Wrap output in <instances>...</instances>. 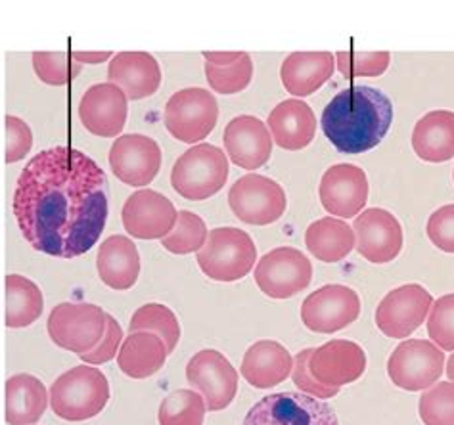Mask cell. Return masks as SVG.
<instances>
[{
    "label": "cell",
    "instance_id": "6da1fadb",
    "mask_svg": "<svg viewBox=\"0 0 454 425\" xmlns=\"http://www.w3.org/2000/svg\"><path fill=\"white\" fill-rule=\"evenodd\" d=\"M107 209L106 173L79 150H43L18 176L14 215L23 238L41 253L85 255L100 240Z\"/></svg>",
    "mask_w": 454,
    "mask_h": 425
},
{
    "label": "cell",
    "instance_id": "7a4b0ae2",
    "mask_svg": "<svg viewBox=\"0 0 454 425\" xmlns=\"http://www.w3.org/2000/svg\"><path fill=\"white\" fill-rule=\"evenodd\" d=\"M393 123V104L378 89L349 87L330 100L322 112V133L341 153H364L386 138Z\"/></svg>",
    "mask_w": 454,
    "mask_h": 425
},
{
    "label": "cell",
    "instance_id": "3957f363",
    "mask_svg": "<svg viewBox=\"0 0 454 425\" xmlns=\"http://www.w3.org/2000/svg\"><path fill=\"white\" fill-rule=\"evenodd\" d=\"M110 400L106 375L89 364L62 374L51 387L52 412L66 421H85L98 416Z\"/></svg>",
    "mask_w": 454,
    "mask_h": 425
},
{
    "label": "cell",
    "instance_id": "277c9868",
    "mask_svg": "<svg viewBox=\"0 0 454 425\" xmlns=\"http://www.w3.org/2000/svg\"><path fill=\"white\" fill-rule=\"evenodd\" d=\"M229 179V159L213 144H196L173 165V190L190 202H203L223 190Z\"/></svg>",
    "mask_w": 454,
    "mask_h": 425
},
{
    "label": "cell",
    "instance_id": "5b68a950",
    "mask_svg": "<svg viewBox=\"0 0 454 425\" xmlns=\"http://www.w3.org/2000/svg\"><path fill=\"white\" fill-rule=\"evenodd\" d=\"M257 247L252 236L240 228H213L206 245L198 251L201 273L217 282H236L246 278L255 265Z\"/></svg>",
    "mask_w": 454,
    "mask_h": 425
},
{
    "label": "cell",
    "instance_id": "8992f818",
    "mask_svg": "<svg viewBox=\"0 0 454 425\" xmlns=\"http://www.w3.org/2000/svg\"><path fill=\"white\" fill-rule=\"evenodd\" d=\"M106 326L107 314L92 303H59L46 322V329L54 344L79 357L98 347L104 339Z\"/></svg>",
    "mask_w": 454,
    "mask_h": 425
},
{
    "label": "cell",
    "instance_id": "52a82bcc",
    "mask_svg": "<svg viewBox=\"0 0 454 425\" xmlns=\"http://www.w3.org/2000/svg\"><path fill=\"white\" fill-rule=\"evenodd\" d=\"M242 425H340L325 400L295 391L274 393L249 408Z\"/></svg>",
    "mask_w": 454,
    "mask_h": 425
},
{
    "label": "cell",
    "instance_id": "ba28073f",
    "mask_svg": "<svg viewBox=\"0 0 454 425\" xmlns=\"http://www.w3.org/2000/svg\"><path fill=\"white\" fill-rule=\"evenodd\" d=\"M219 105L206 89L190 87L175 92L165 104V127L169 135L186 144L209 136L217 125Z\"/></svg>",
    "mask_w": 454,
    "mask_h": 425
},
{
    "label": "cell",
    "instance_id": "9c48e42d",
    "mask_svg": "<svg viewBox=\"0 0 454 425\" xmlns=\"http://www.w3.org/2000/svg\"><path fill=\"white\" fill-rule=\"evenodd\" d=\"M445 370V352L432 341L406 339L387 360L389 380L404 391H427Z\"/></svg>",
    "mask_w": 454,
    "mask_h": 425
},
{
    "label": "cell",
    "instance_id": "30bf717a",
    "mask_svg": "<svg viewBox=\"0 0 454 425\" xmlns=\"http://www.w3.org/2000/svg\"><path fill=\"white\" fill-rule=\"evenodd\" d=\"M229 205L234 217L242 222L267 227L284 215L288 207V197H286L282 186L269 176L246 174L232 184Z\"/></svg>",
    "mask_w": 454,
    "mask_h": 425
},
{
    "label": "cell",
    "instance_id": "8fae6325",
    "mask_svg": "<svg viewBox=\"0 0 454 425\" xmlns=\"http://www.w3.org/2000/svg\"><path fill=\"white\" fill-rule=\"evenodd\" d=\"M254 274L259 290L270 299H290L309 288L313 265L295 247H277L259 259Z\"/></svg>",
    "mask_w": 454,
    "mask_h": 425
},
{
    "label": "cell",
    "instance_id": "7c38bea8",
    "mask_svg": "<svg viewBox=\"0 0 454 425\" xmlns=\"http://www.w3.org/2000/svg\"><path fill=\"white\" fill-rule=\"evenodd\" d=\"M186 382L198 391L209 412H221L231 406L238 393V372L223 352L203 349L186 364Z\"/></svg>",
    "mask_w": 454,
    "mask_h": 425
},
{
    "label": "cell",
    "instance_id": "4fadbf2b",
    "mask_svg": "<svg viewBox=\"0 0 454 425\" xmlns=\"http://www.w3.org/2000/svg\"><path fill=\"white\" fill-rule=\"evenodd\" d=\"M361 316V299L355 290L328 283L313 291L301 305V321L315 334H336Z\"/></svg>",
    "mask_w": 454,
    "mask_h": 425
},
{
    "label": "cell",
    "instance_id": "5bb4252c",
    "mask_svg": "<svg viewBox=\"0 0 454 425\" xmlns=\"http://www.w3.org/2000/svg\"><path fill=\"white\" fill-rule=\"evenodd\" d=\"M432 305V293L420 283H406L381 299L376 309V326L387 337L404 339L427 321Z\"/></svg>",
    "mask_w": 454,
    "mask_h": 425
},
{
    "label": "cell",
    "instance_id": "9a60e30c",
    "mask_svg": "<svg viewBox=\"0 0 454 425\" xmlns=\"http://www.w3.org/2000/svg\"><path fill=\"white\" fill-rule=\"evenodd\" d=\"M356 251L374 265L391 263L403 250V227L393 212L372 207L364 209L353 222Z\"/></svg>",
    "mask_w": 454,
    "mask_h": 425
},
{
    "label": "cell",
    "instance_id": "2e32d148",
    "mask_svg": "<svg viewBox=\"0 0 454 425\" xmlns=\"http://www.w3.org/2000/svg\"><path fill=\"white\" fill-rule=\"evenodd\" d=\"M368 176L366 173L349 163H338L322 174L320 179V204L332 217L353 219L363 212L368 202Z\"/></svg>",
    "mask_w": 454,
    "mask_h": 425
},
{
    "label": "cell",
    "instance_id": "e0dca14e",
    "mask_svg": "<svg viewBox=\"0 0 454 425\" xmlns=\"http://www.w3.org/2000/svg\"><path fill=\"white\" fill-rule=\"evenodd\" d=\"M121 220L125 230L137 240H163L173 232L178 211L169 197L146 188L127 197Z\"/></svg>",
    "mask_w": 454,
    "mask_h": 425
},
{
    "label": "cell",
    "instance_id": "ac0fdd59",
    "mask_svg": "<svg viewBox=\"0 0 454 425\" xmlns=\"http://www.w3.org/2000/svg\"><path fill=\"white\" fill-rule=\"evenodd\" d=\"M112 173L127 186H148L161 167V150L146 135H123L110 148Z\"/></svg>",
    "mask_w": 454,
    "mask_h": 425
},
{
    "label": "cell",
    "instance_id": "d6986e66",
    "mask_svg": "<svg viewBox=\"0 0 454 425\" xmlns=\"http://www.w3.org/2000/svg\"><path fill=\"white\" fill-rule=\"evenodd\" d=\"M366 370V352L349 339H332L315 349L309 359V372L326 387L340 389L361 380Z\"/></svg>",
    "mask_w": 454,
    "mask_h": 425
},
{
    "label": "cell",
    "instance_id": "ffe728a7",
    "mask_svg": "<svg viewBox=\"0 0 454 425\" xmlns=\"http://www.w3.org/2000/svg\"><path fill=\"white\" fill-rule=\"evenodd\" d=\"M127 94L112 82L92 85L79 102V120L82 127L90 135L102 138L121 135L127 123Z\"/></svg>",
    "mask_w": 454,
    "mask_h": 425
},
{
    "label": "cell",
    "instance_id": "44dd1931",
    "mask_svg": "<svg viewBox=\"0 0 454 425\" xmlns=\"http://www.w3.org/2000/svg\"><path fill=\"white\" fill-rule=\"evenodd\" d=\"M223 142L231 161L246 171H255L270 159L272 136L255 115H238L231 120Z\"/></svg>",
    "mask_w": 454,
    "mask_h": 425
},
{
    "label": "cell",
    "instance_id": "7402d4cb",
    "mask_svg": "<svg viewBox=\"0 0 454 425\" xmlns=\"http://www.w3.org/2000/svg\"><path fill=\"white\" fill-rule=\"evenodd\" d=\"M107 79L121 89L129 100H142L158 92L161 67L148 52H119L107 66Z\"/></svg>",
    "mask_w": 454,
    "mask_h": 425
},
{
    "label": "cell",
    "instance_id": "603a6c76",
    "mask_svg": "<svg viewBox=\"0 0 454 425\" xmlns=\"http://www.w3.org/2000/svg\"><path fill=\"white\" fill-rule=\"evenodd\" d=\"M294 370L290 351L278 341L261 339L249 347L242 360L244 380L255 389H272L288 380Z\"/></svg>",
    "mask_w": 454,
    "mask_h": 425
},
{
    "label": "cell",
    "instance_id": "cb8c5ba5",
    "mask_svg": "<svg viewBox=\"0 0 454 425\" xmlns=\"http://www.w3.org/2000/svg\"><path fill=\"white\" fill-rule=\"evenodd\" d=\"M269 128L274 142L288 151L307 148L317 135V117L303 100H284L269 115Z\"/></svg>",
    "mask_w": 454,
    "mask_h": 425
},
{
    "label": "cell",
    "instance_id": "d4e9b609",
    "mask_svg": "<svg viewBox=\"0 0 454 425\" xmlns=\"http://www.w3.org/2000/svg\"><path fill=\"white\" fill-rule=\"evenodd\" d=\"M336 54L332 52H294L282 62L280 79L294 97H310L333 75Z\"/></svg>",
    "mask_w": 454,
    "mask_h": 425
},
{
    "label": "cell",
    "instance_id": "484cf974",
    "mask_svg": "<svg viewBox=\"0 0 454 425\" xmlns=\"http://www.w3.org/2000/svg\"><path fill=\"white\" fill-rule=\"evenodd\" d=\"M98 276L107 288L125 291L137 283L140 255L137 243L127 236H110L104 240L97 257Z\"/></svg>",
    "mask_w": 454,
    "mask_h": 425
},
{
    "label": "cell",
    "instance_id": "4316f807",
    "mask_svg": "<svg viewBox=\"0 0 454 425\" xmlns=\"http://www.w3.org/2000/svg\"><path fill=\"white\" fill-rule=\"evenodd\" d=\"M51 393L31 374L12 375L4 385V420L8 425H35L49 406Z\"/></svg>",
    "mask_w": 454,
    "mask_h": 425
},
{
    "label": "cell",
    "instance_id": "83f0119b",
    "mask_svg": "<svg viewBox=\"0 0 454 425\" xmlns=\"http://www.w3.org/2000/svg\"><path fill=\"white\" fill-rule=\"evenodd\" d=\"M412 150L427 163L454 158V112L434 110L418 120L412 131Z\"/></svg>",
    "mask_w": 454,
    "mask_h": 425
},
{
    "label": "cell",
    "instance_id": "f1b7e54d",
    "mask_svg": "<svg viewBox=\"0 0 454 425\" xmlns=\"http://www.w3.org/2000/svg\"><path fill=\"white\" fill-rule=\"evenodd\" d=\"M167 354L169 351L160 336L152 332H133L123 339L117 354V366L133 380H146L163 368Z\"/></svg>",
    "mask_w": 454,
    "mask_h": 425
},
{
    "label": "cell",
    "instance_id": "f546056e",
    "mask_svg": "<svg viewBox=\"0 0 454 425\" xmlns=\"http://www.w3.org/2000/svg\"><path fill=\"white\" fill-rule=\"evenodd\" d=\"M305 243L310 255L322 263H340L356 243L355 230L348 222L333 217L315 220L305 232Z\"/></svg>",
    "mask_w": 454,
    "mask_h": 425
},
{
    "label": "cell",
    "instance_id": "4dcf8cb0",
    "mask_svg": "<svg viewBox=\"0 0 454 425\" xmlns=\"http://www.w3.org/2000/svg\"><path fill=\"white\" fill-rule=\"evenodd\" d=\"M6 286V309L4 324L8 328H27L41 318L44 309V299L41 288L26 276L8 274L4 280Z\"/></svg>",
    "mask_w": 454,
    "mask_h": 425
},
{
    "label": "cell",
    "instance_id": "1f68e13d",
    "mask_svg": "<svg viewBox=\"0 0 454 425\" xmlns=\"http://www.w3.org/2000/svg\"><path fill=\"white\" fill-rule=\"evenodd\" d=\"M130 334L133 332H152L163 339L167 351L173 352L181 339V324L171 309L160 303L142 305L129 322Z\"/></svg>",
    "mask_w": 454,
    "mask_h": 425
},
{
    "label": "cell",
    "instance_id": "d6a6232c",
    "mask_svg": "<svg viewBox=\"0 0 454 425\" xmlns=\"http://www.w3.org/2000/svg\"><path fill=\"white\" fill-rule=\"evenodd\" d=\"M207 405L194 389H178L167 395L158 410L160 425H203Z\"/></svg>",
    "mask_w": 454,
    "mask_h": 425
},
{
    "label": "cell",
    "instance_id": "836d02e7",
    "mask_svg": "<svg viewBox=\"0 0 454 425\" xmlns=\"http://www.w3.org/2000/svg\"><path fill=\"white\" fill-rule=\"evenodd\" d=\"M209 238V232L206 222L198 217L196 212L190 211H178V220L169 236H165L161 240V245L167 251L175 255H190L194 251H200L206 245Z\"/></svg>",
    "mask_w": 454,
    "mask_h": 425
},
{
    "label": "cell",
    "instance_id": "e575fe53",
    "mask_svg": "<svg viewBox=\"0 0 454 425\" xmlns=\"http://www.w3.org/2000/svg\"><path fill=\"white\" fill-rule=\"evenodd\" d=\"M418 414L424 425H454V382H439L424 391Z\"/></svg>",
    "mask_w": 454,
    "mask_h": 425
},
{
    "label": "cell",
    "instance_id": "d590c367",
    "mask_svg": "<svg viewBox=\"0 0 454 425\" xmlns=\"http://www.w3.org/2000/svg\"><path fill=\"white\" fill-rule=\"evenodd\" d=\"M206 79L209 82V87L219 92V94H238L249 87L254 77V62L249 58L247 52L242 54L240 60L232 66H224L217 67L206 62Z\"/></svg>",
    "mask_w": 454,
    "mask_h": 425
},
{
    "label": "cell",
    "instance_id": "8d00e7d4",
    "mask_svg": "<svg viewBox=\"0 0 454 425\" xmlns=\"http://www.w3.org/2000/svg\"><path fill=\"white\" fill-rule=\"evenodd\" d=\"M37 77L52 87H64L81 73V64L66 52H33Z\"/></svg>",
    "mask_w": 454,
    "mask_h": 425
},
{
    "label": "cell",
    "instance_id": "74e56055",
    "mask_svg": "<svg viewBox=\"0 0 454 425\" xmlns=\"http://www.w3.org/2000/svg\"><path fill=\"white\" fill-rule=\"evenodd\" d=\"M338 69L345 79H356V77H380L384 75L389 62V52H336Z\"/></svg>",
    "mask_w": 454,
    "mask_h": 425
},
{
    "label": "cell",
    "instance_id": "f35d334b",
    "mask_svg": "<svg viewBox=\"0 0 454 425\" xmlns=\"http://www.w3.org/2000/svg\"><path fill=\"white\" fill-rule=\"evenodd\" d=\"M427 334L441 351L454 352V293L434 301L427 314Z\"/></svg>",
    "mask_w": 454,
    "mask_h": 425
},
{
    "label": "cell",
    "instance_id": "ab89813d",
    "mask_svg": "<svg viewBox=\"0 0 454 425\" xmlns=\"http://www.w3.org/2000/svg\"><path fill=\"white\" fill-rule=\"evenodd\" d=\"M315 349H303L295 354L294 359V370H292V380H294V385L300 389L301 393L305 395H310L315 398H332L340 395V389H333V387H326L318 383L313 374L309 372V359L310 354H313Z\"/></svg>",
    "mask_w": 454,
    "mask_h": 425
},
{
    "label": "cell",
    "instance_id": "60d3db41",
    "mask_svg": "<svg viewBox=\"0 0 454 425\" xmlns=\"http://www.w3.org/2000/svg\"><path fill=\"white\" fill-rule=\"evenodd\" d=\"M4 128H6L4 161L8 165L18 163L26 158L29 150L33 148V133L29 125L26 121H21L16 115H6Z\"/></svg>",
    "mask_w": 454,
    "mask_h": 425
},
{
    "label": "cell",
    "instance_id": "b9f144b4",
    "mask_svg": "<svg viewBox=\"0 0 454 425\" xmlns=\"http://www.w3.org/2000/svg\"><path fill=\"white\" fill-rule=\"evenodd\" d=\"M427 238L437 250L454 253V204L439 207L427 219Z\"/></svg>",
    "mask_w": 454,
    "mask_h": 425
},
{
    "label": "cell",
    "instance_id": "7bdbcfd3",
    "mask_svg": "<svg viewBox=\"0 0 454 425\" xmlns=\"http://www.w3.org/2000/svg\"><path fill=\"white\" fill-rule=\"evenodd\" d=\"M121 341H123V329L119 326L114 316L107 314V326H106V334L104 339L98 344L97 349H92L87 354H81V360L85 364H106L110 362L117 352V349H121Z\"/></svg>",
    "mask_w": 454,
    "mask_h": 425
},
{
    "label": "cell",
    "instance_id": "ee69618b",
    "mask_svg": "<svg viewBox=\"0 0 454 425\" xmlns=\"http://www.w3.org/2000/svg\"><path fill=\"white\" fill-rule=\"evenodd\" d=\"M242 54L244 52H203V58H206V62L211 66L224 67L236 64L242 58Z\"/></svg>",
    "mask_w": 454,
    "mask_h": 425
},
{
    "label": "cell",
    "instance_id": "f6af8a7d",
    "mask_svg": "<svg viewBox=\"0 0 454 425\" xmlns=\"http://www.w3.org/2000/svg\"><path fill=\"white\" fill-rule=\"evenodd\" d=\"M74 60L79 64H104L107 58H114L112 52H71Z\"/></svg>",
    "mask_w": 454,
    "mask_h": 425
},
{
    "label": "cell",
    "instance_id": "bcb514c9",
    "mask_svg": "<svg viewBox=\"0 0 454 425\" xmlns=\"http://www.w3.org/2000/svg\"><path fill=\"white\" fill-rule=\"evenodd\" d=\"M447 377L450 382H454V352H452V357L447 360Z\"/></svg>",
    "mask_w": 454,
    "mask_h": 425
},
{
    "label": "cell",
    "instance_id": "7dc6e473",
    "mask_svg": "<svg viewBox=\"0 0 454 425\" xmlns=\"http://www.w3.org/2000/svg\"><path fill=\"white\" fill-rule=\"evenodd\" d=\"M452 181H454V171H452Z\"/></svg>",
    "mask_w": 454,
    "mask_h": 425
}]
</instances>
